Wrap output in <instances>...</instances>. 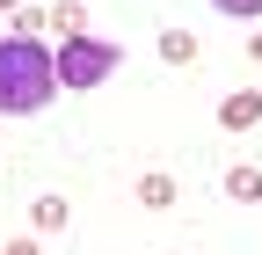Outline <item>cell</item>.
I'll list each match as a JSON object with an SVG mask.
<instances>
[{
	"label": "cell",
	"instance_id": "cell-10",
	"mask_svg": "<svg viewBox=\"0 0 262 255\" xmlns=\"http://www.w3.org/2000/svg\"><path fill=\"white\" fill-rule=\"evenodd\" d=\"M248 58H255V66H262V29H255V37H248Z\"/></svg>",
	"mask_w": 262,
	"mask_h": 255
},
{
	"label": "cell",
	"instance_id": "cell-9",
	"mask_svg": "<svg viewBox=\"0 0 262 255\" xmlns=\"http://www.w3.org/2000/svg\"><path fill=\"white\" fill-rule=\"evenodd\" d=\"M0 255H44L37 241H8V248H0Z\"/></svg>",
	"mask_w": 262,
	"mask_h": 255
},
{
	"label": "cell",
	"instance_id": "cell-1",
	"mask_svg": "<svg viewBox=\"0 0 262 255\" xmlns=\"http://www.w3.org/2000/svg\"><path fill=\"white\" fill-rule=\"evenodd\" d=\"M51 95H58V51L44 37L8 29L0 37V117H37Z\"/></svg>",
	"mask_w": 262,
	"mask_h": 255
},
{
	"label": "cell",
	"instance_id": "cell-4",
	"mask_svg": "<svg viewBox=\"0 0 262 255\" xmlns=\"http://www.w3.org/2000/svg\"><path fill=\"white\" fill-rule=\"evenodd\" d=\"M160 58H168V66H196V58H204L196 29H160Z\"/></svg>",
	"mask_w": 262,
	"mask_h": 255
},
{
	"label": "cell",
	"instance_id": "cell-6",
	"mask_svg": "<svg viewBox=\"0 0 262 255\" xmlns=\"http://www.w3.org/2000/svg\"><path fill=\"white\" fill-rule=\"evenodd\" d=\"M226 197H233V204H262V168H226Z\"/></svg>",
	"mask_w": 262,
	"mask_h": 255
},
{
	"label": "cell",
	"instance_id": "cell-8",
	"mask_svg": "<svg viewBox=\"0 0 262 255\" xmlns=\"http://www.w3.org/2000/svg\"><path fill=\"white\" fill-rule=\"evenodd\" d=\"M211 8H219V15H233V22H255V15H262V0H211Z\"/></svg>",
	"mask_w": 262,
	"mask_h": 255
},
{
	"label": "cell",
	"instance_id": "cell-3",
	"mask_svg": "<svg viewBox=\"0 0 262 255\" xmlns=\"http://www.w3.org/2000/svg\"><path fill=\"white\" fill-rule=\"evenodd\" d=\"M219 124H226V132H255V124H262V88H233L219 102Z\"/></svg>",
	"mask_w": 262,
	"mask_h": 255
},
{
	"label": "cell",
	"instance_id": "cell-7",
	"mask_svg": "<svg viewBox=\"0 0 262 255\" xmlns=\"http://www.w3.org/2000/svg\"><path fill=\"white\" fill-rule=\"evenodd\" d=\"M139 204H146V211H168V204H175V175H160V168L139 175Z\"/></svg>",
	"mask_w": 262,
	"mask_h": 255
},
{
	"label": "cell",
	"instance_id": "cell-5",
	"mask_svg": "<svg viewBox=\"0 0 262 255\" xmlns=\"http://www.w3.org/2000/svg\"><path fill=\"white\" fill-rule=\"evenodd\" d=\"M66 219H73V204H66V197H58V189H44V197H37V204H29V226H37V233H58V226H66Z\"/></svg>",
	"mask_w": 262,
	"mask_h": 255
},
{
	"label": "cell",
	"instance_id": "cell-11",
	"mask_svg": "<svg viewBox=\"0 0 262 255\" xmlns=\"http://www.w3.org/2000/svg\"><path fill=\"white\" fill-rule=\"evenodd\" d=\"M0 15H22V0H0Z\"/></svg>",
	"mask_w": 262,
	"mask_h": 255
},
{
	"label": "cell",
	"instance_id": "cell-2",
	"mask_svg": "<svg viewBox=\"0 0 262 255\" xmlns=\"http://www.w3.org/2000/svg\"><path fill=\"white\" fill-rule=\"evenodd\" d=\"M51 51H58V88H102L124 66V51L110 37H88V29H80V37H58Z\"/></svg>",
	"mask_w": 262,
	"mask_h": 255
}]
</instances>
